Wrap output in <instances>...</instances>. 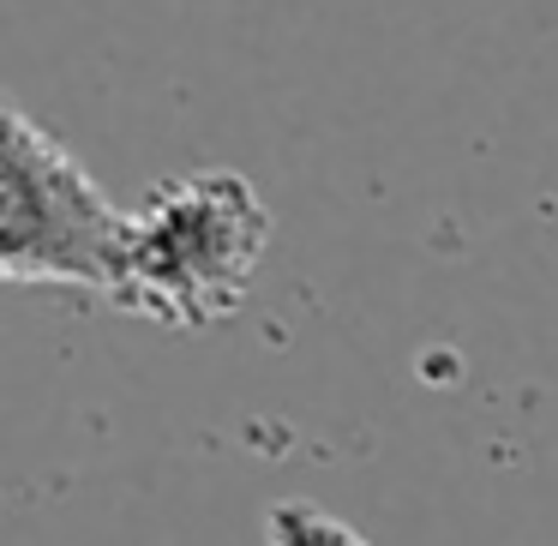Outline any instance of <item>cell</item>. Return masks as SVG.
<instances>
[{"label":"cell","mask_w":558,"mask_h":546,"mask_svg":"<svg viewBox=\"0 0 558 546\" xmlns=\"http://www.w3.org/2000/svg\"><path fill=\"white\" fill-rule=\"evenodd\" d=\"M270 246V210L234 169H193L126 210L121 289L109 306L162 330H205L241 313Z\"/></svg>","instance_id":"6da1fadb"},{"label":"cell","mask_w":558,"mask_h":546,"mask_svg":"<svg viewBox=\"0 0 558 546\" xmlns=\"http://www.w3.org/2000/svg\"><path fill=\"white\" fill-rule=\"evenodd\" d=\"M126 253V210L97 174L25 109H7L0 145V270L31 289H73L114 301Z\"/></svg>","instance_id":"7a4b0ae2"},{"label":"cell","mask_w":558,"mask_h":546,"mask_svg":"<svg viewBox=\"0 0 558 546\" xmlns=\"http://www.w3.org/2000/svg\"><path fill=\"white\" fill-rule=\"evenodd\" d=\"M265 546H373L361 529L318 510L313 498H282L265 510Z\"/></svg>","instance_id":"3957f363"}]
</instances>
